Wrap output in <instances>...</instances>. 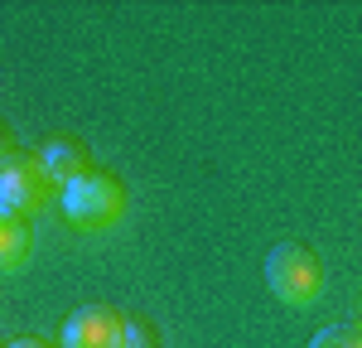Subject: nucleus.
Returning a JSON list of instances; mask_svg holds the SVG:
<instances>
[{
    "label": "nucleus",
    "instance_id": "obj_7",
    "mask_svg": "<svg viewBox=\"0 0 362 348\" xmlns=\"http://www.w3.org/2000/svg\"><path fill=\"white\" fill-rule=\"evenodd\" d=\"M309 348H362V324H329L314 334Z\"/></svg>",
    "mask_w": 362,
    "mask_h": 348
},
{
    "label": "nucleus",
    "instance_id": "obj_6",
    "mask_svg": "<svg viewBox=\"0 0 362 348\" xmlns=\"http://www.w3.org/2000/svg\"><path fill=\"white\" fill-rule=\"evenodd\" d=\"M34 257V228L0 213V276H20Z\"/></svg>",
    "mask_w": 362,
    "mask_h": 348
},
{
    "label": "nucleus",
    "instance_id": "obj_5",
    "mask_svg": "<svg viewBox=\"0 0 362 348\" xmlns=\"http://www.w3.org/2000/svg\"><path fill=\"white\" fill-rule=\"evenodd\" d=\"M39 165H44V174L54 179L58 189H68V184L78 179V174L92 170V165H87V150L73 141V136H54V141L39 150Z\"/></svg>",
    "mask_w": 362,
    "mask_h": 348
},
{
    "label": "nucleus",
    "instance_id": "obj_8",
    "mask_svg": "<svg viewBox=\"0 0 362 348\" xmlns=\"http://www.w3.org/2000/svg\"><path fill=\"white\" fill-rule=\"evenodd\" d=\"M10 160H20V155H10V136H5V131H0V170H5V165H10Z\"/></svg>",
    "mask_w": 362,
    "mask_h": 348
},
{
    "label": "nucleus",
    "instance_id": "obj_4",
    "mask_svg": "<svg viewBox=\"0 0 362 348\" xmlns=\"http://www.w3.org/2000/svg\"><path fill=\"white\" fill-rule=\"evenodd\" d=\"M126 339H131V319L107 305H87L63 324V348H126Z\"/></svg>",
    "mask_w": 362,
    "mask_h": 348
},
{
    "label": "nucleus",
    "instance_id": "obj_9",
    "mask_svg": "<svg viewBox=\"0 0 362 348\" xmlns=\"http://www.w3.org/2000/svg\"><path fill=\"white\" fill-rule=\"evenodd\" d=\"M10 348H49V344H39V339H15Z\"/></svg>",
    "mask_w": 362,
    "mask_h": 348
},
{
    "label": "nucleus",
    "instance_id": "obj_1",
    "mask_svg": "<svg viewBox=\"0 0 362 348\" xmlns=\"http://www.w3.org/2000/svg\"><path fill=\"white\" fill-rule=\"evenodd\" d=\"M63 213H68V223L78 232H112L121 218H126V189H121V179H112V174L102 170H87L78 174L63 194Z\"/></svg>",
    "mask_w": 362,
    "mask_h": 348
},
{
    "label": "nucleus",
    "instance_id": "obj_3",
    "mask_svg": "<svg viewBox=\"0 0 362 348\" xmlns=\"http://www.w3.org/2000/svg\"><path fill=\"white\" fill-rule=\"evenodd\" d=\"M58 194H63V189L44 174L39 155H20V160H10V165L0 170V213H10V218H20V223H29L34 213H49Z\"/></svg>",
    "mask_w": 362,
    "mask_h": 348
},
{
    "label": "nucleus",
    "instance_id": "obj_2",
    "mask_svg": "<svg viewBox=\"0 0 362 348\" xmlns=\"http://www.w3.org/2000/svg\"><path fill=\"white\" fill-rule=\"evenodd\" d=\"M266 281H271L280 305L309 310V305H319V295H324V266L314 261L309 247L285 242V247H276V252L266 257Z\"/></svg>",
    "mask_w": 362,
    "mask_h": 348
}]
</instances>
